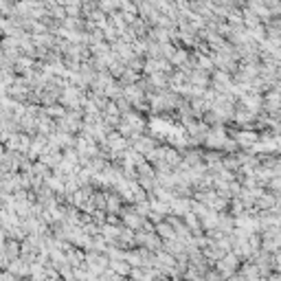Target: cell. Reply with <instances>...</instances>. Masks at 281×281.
<instances>
[{
    "label": "cell",
    "instance_id": "44dd1931",
    "mask_svg": "<svg viewBox=\"0 0 281 281\" xmlns=\"http://www.w3.org/2000/svg\"><path fill=\"white\" fill-rule=\"evenodd\" d=\"M114 281H125V279H123V277H116V279H114Z\"/></svg>",
    "mask_w": 281,
    "mask_h": 281
},
{
    "label": "cell",
    "instance_id": "30bf717a",
    "mask_svg": "<svg viewBox=\"0 0 281 281\" xmlns=\"http://www.w3.org/2000/svg\"><path fill=\"white\" fill-rule=\"evenodd\" d=\"M187 77L191 79V86H198V88H202V86L209 84V73L207 70H202V68H193Z\"/></svg>",
    "mask_w": 281,
    "mask_h": 281
},
{
    "label": "cell",
    "instance_id": "7c38bea8",
    "mask_svg": "<svg viewBox=\"0 0 281 281\" xmlns=\"http://www.w3.org/2000/svg\"><path fill=\"white\" fill-rule=\"evenodd\" d=\"M62 161H64V156L59 154V152H44V154L40 156V163H44L47 167H55V169L62 165Z\"/></svg>",
    "mask_w": 281,
    "mask_h": 281
},
{
    "label": "cell",
    "instance_id": "6da1fadb",
    "mask_svg": "<svg viewBox=\"0 0 281 281\" xmlns=\"http://www.w3.org/2000/svg\"><path fill=\"white\" fill-rule=\"evenodd\" d=\"M86 268H88L90 273L95 275V277H101V275L108 273L110 257H108V255H101V253L90 250V253H86Z\"/></svg>",
    "mask_w": 281,
    "mask_h": 281
},
{
    "label": "cell",
    "instance_id": "9a60e30c",
    "mask_svg": "<svg viewBox=\"0 0 281 281\" xmlns=\"http://www.w3.org/2000/svg\"><path fill=\"white\" fill-rule=\"evenodd\" d=\"M110 270L116 275V277H125V275H132V266L121 259V262H110Z\"/></svg>",
    "mask_w": 281,
    "mask_h": 281
},
{
    "label": "cell",
    "instance_id": "2e32d148",
    "mask_svg": "<svg viewBox=\"0 0 281 281\" xmlns=\"http://www.w3.org/2000/svg\"><path fill=\"white\" fill-rule=\"evenodd\" d=\"M169 62H171V64H176V66H187V62H189V53H187V51H182V49H176V51H173V55L169 57Z\"/></svg>",
    "mask_w": 281,
    "mask_h": 281
},
{
    "label": "cell",
    "instance_id": "ffe728a7",
    "mask_svg": "<svg viewBox=\"0 0 281 281\" xmlns=\"http://www.w3.org/2000/svg\"><path fill=\"white\" fill-rule=\"evenodd\" d=\"M275 264H277L279 268H281V250H279V253H277V257H275Z\"/></svg>",
    "mask_w": 281,
    "mask_h": 281
},
{
    "label": "cell",
    "instance_id": "e0dca14e",
    "mask_svg": "<svg viewBox=\"0 0 281 281\" xmlns=\"http://www.w3.org/2000/svg\"><path fill=\"white\" fill-rule=\"evenodd\" d=\"M121 200H123L121 196H110V198H108V207H106V211H110V213H119V211H121Z\"/></svg>",
    "mask_w": 281,
    "mask_h": 281
},
{
    "label": "cell",
    "instance_id": "4fadbf2b",
    "mask_svg": "<svg viewBox=\"0 0 281 281\" xmlns=\"http://www.w3.org/2000/svg\"><path fill=\"white\" fill-rule=\"evenodd\" d=\"M156 235L161 239H165V242H169V239H176V228L169 222H161L156 224Z\"/></svg>",
    "mask_w": 281,
    "mask_h": 281
},
{
    "label": "cell",
    "instance_id": "5bb4252c",
    "mask_svg": "<svg viewBox=\"0 0 281 281\" xmlns=\"http://www.w3.org/2000/svg\"><path fill=\"white\" fill-rule=\"evenodd\" d=\"M233 119L237 121L239 125H248L250 121L255 119V112H250L248 108H244V106L239 104V106H237V112H235V116H233Z\"/></svg>",
    "mask_w": 281,
    "mask_h": 281
},
{
    "label": "cell",
    "instance_id": "8992f818",
    "mask_svg": "<svg viewBox=\"0 0 281 281\" xmlns=\"http://www.w3.org/2000/svg\"><path fill=\"white\" fill-rule=\"evenodd\" d=\"M134 150L143 156H150L152 152L156 150V143H154V139H150V136H136L134 139Z\"/></svg>",
    "mask_w": 281,
    "mask_h": 281
},
{
    "label": "cell",
    "instance_id": "3957f363",
    "mask_svg": "<svg viewBox=\"0 0 281 281\" xmlns=\"http://www.w3.org/2000/svg\"><path fill=\"white\" fill-rule=\"evenodd\" d=\"M204 143H207L211 150H224L228 143V136H226V132H224V127H213V130L207 132Z\"/></svg>",
    "mask_w": 281,
    "mask_h": 281
},
{
    "label": "cell",
    "instance_id": "ac0fdd59",
    "mask_svg": "<svg viewBox=\"0 0 281 281\" xmlns=\"http://www.w3.org/2000/svg\"><path fill=\"white\" fill-rule=\"evenodd\" d=\"M97 7L101 9V11H112V9H116L119 4H112V2H101V4H97Z\"/></svg>",
    "mask_w": 281,
    "mask_h": 281
},
{
    "label": "cell",
    "instance_id": "7402d4cb",
    "mask_svg": "<svg viewBox=\"0 0 281 281\" xmlns=\"http://www.w3.org/2000/svg\"><path fill=\"white\" fill-rule=\"evenodd\" d=\"M24 281H35V279H24Z\"/></svg>",
    "mask_w": 281,
    "mask_h": 281
},
{
    "label": "cell",
    "instance_id": "5b68a950",
    "mask_svg": "<svg viewBox=\"0 0 281 281\" xmlns=\"http://www.w3.org/2000/svg\"><path fill=\"white\" fill-rule=\"evenodd\" d=\"M237 264H239V257L235 253H228V255H224L222 259L218 262V273H222L224 277H231V275L237 270Z\"/></svg>",
    "mask_w": 281,
    "mask_h": 281
},
{
    "label": "cell",
    "instance_id": "9c48e42d",
    "mask_svg": "<svg viewBox=\"0 0 281 281\" xmlns=\"http://www.w3.org/2000/svg\"><path fill=\"white\" fill-rule=\"evenodd\" d=\"M235 141L239 147H255L257 145V134L255 132H235Z\"/></svg>",
    "mask_w": 281,
    "mask_h": 281
},
{
    "label": "cell",
    "instance_id": "ba28073f",
    "mask_svg": "<svg viewBox=\"0 0 281 281\" xmlns=\"http://www.w3.org/2000/svg\"><path fill=\"white\" fill-rule=\"evenodd\" d=\"M163 250H167V253L171 255V257H180V255H185L187 253V244L182 242V239H169V242H165V248Z\"/></svg>",
    "mask_w": 281,
    "mask_h": 281
},
{
    "label": "cell",
    "instance_id": "d6986e66",
    "mask_svg": "<svg viewBox=\"0 0 281 281\" xmlns=\"http://www.w3.org/2000/svg\"><path fill=\"white\" fill-rule=\"evenodd\" d=\"M270 187L275 189V191H279L281 193V178L277 176V178H273V180H270Z\"/></svg>",
    "mask_w": 281,
    "mask_h": 281
},
{
    "label": "cell",
    "instance_id": "52a82bcc",
    "mask_svg": "<svg viewBox=\"0 0 281 281\" xmlns=\"http://www.w3.org/2000/svg\"><path fill=\"white\" fill-rule=\"evenodd\" d=\"M145 224H147V222H145V220H143L136 211H125V213H123V226L130 228V231H139V228L145 226Z\"/></svg>",
    "mask_w": 281,
    "mask_h": 281
},
{
    "label": "cell",
    "instance_id": "8fae6325",
    "mask_svg": "<svg viewBox=\"0 0 281 281\" xmlns=\"http://www.w3.org/2000/svg\"><path fill=\"white\" fill-rule=\"evenodd\" d=\"M171 211L176 213V216H182L185 218L189 211H191V200H187V198H176V200H173L171 204Z\"/></svg>",
    "mask_w": 281,
    "mask_h": 281
},
{
    "label": "cell",
    "instance_id": "277c9868",
    "mask_svg": "<svg viewBox=\"0 0 281 281\" xmlns=\"http://www.w3.org/2000/svg\"><path fill=\"white\" fill-rule=\"evenodd\" d=\"M62 101L70 110H79V104L86 99H84V95H81V88H77V86H66L64 93H62Z\"/></svg>",
    "mask_w": 281,
    "mask_h": 281
},
{
    "label": "cell",
    "instance_id": "7a4b0ae2",
    "mask_svg": "<svg viewBox=\"0 0 281 281\" xmlns=\"http://www.w3.org/2000/svg\"><path fill=\"white\" fill-rule=\"evenodd\" d=\"M136 244H141V246L147 250H154V253H161L163 250V239L156 235V231L136 233Z\"/></svg>",
    "mask_w": 281,
    "mask_h": 281
}]
</instances>
